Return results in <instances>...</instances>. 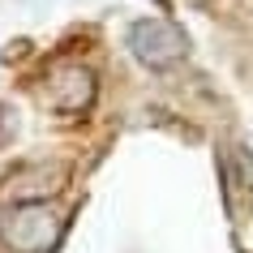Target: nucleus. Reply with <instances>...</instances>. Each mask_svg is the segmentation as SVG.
<instances>
[{
    "label": "nucleus",
    "mask_w": 253,
    "mask_h": 253,
    "mask_svg": "<svg viewBox=\"0 0 253 253\" xmlns=\"http://www.w3.org/2000/svg\"><path fill=\"white\" fill-rule=\"evenodd\" d=\"M65 214L47 202H13L0 219V240L13 253H52L65 236Z\"/></svg>",
    "instance_id": "obj_1"
},
{
    "label": "nucleus",
    "mask_w": 253,
    "mask_h": 253,
    "mask_svg": "<svg viewBox=\"0 0 253 253\" xmlns=\"http://www.w3.org/2000/svg\"><path fill=\"white\" fill-rule=\"evenodd\" d=\"M129 52H133L137 65L163 73V69H176L189 56V35L172 17H137L129 26Z\"/></svg>",
    "instance_id": "obj_2"
},
{
    "label": "nucleus",
    "mask_w": 253,
    "mask_h": 253,
    "mask_svg": "<svg viewBox=\"0 0 253 253\" xmlns=\"http://www.w3.org/2000/svg\"><path fill=\"white\" fill-rule=\"evenodd\" d=\"M94 94H99V78L82 60H56L43 73V103L56 116H86L94 107Z\"/></svg>",
    "instance_id": "obj_3"
},
{
    "label": "nucleus",
    "mask_w": 253,
    "mask_h": 253,
    "mask_svg": "<svg viewBox=\"0 0 253 253\" xmlns=\"http://www.w3.org/2000/svg\"><path fill=\"white\" fill-rule=\"evenodd\" d=\"M219 180H223V206L232 223H245L253 214V155L240 142L219 150Z\"/></svg>",
    "instance_id": "obj_4"
},
{
    "label": "nucleus",
    "mask_w": 253,
    "mask_h": 253,
    "mask_svg": "<svg viewBox=\"0 0 253 253\" xmlns=\"http://www.w3.org/2000/svg\"><path fill=\"white\" fill-rule=\"evenodd\" d=\"M9 133H13V112H9V107L0 103V146L9 142Z\"/></svg>",
    "instance_id": "obj_5"
}]
</instances>
